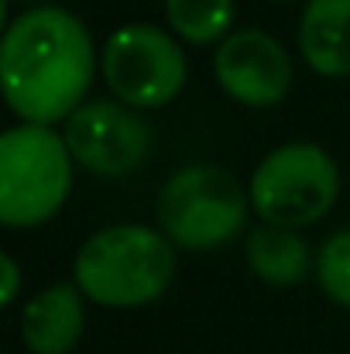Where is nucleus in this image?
I'll return each instance as SVG.
<instances>
[{
	"instance_id": "6",
	"label": "nucleus",
	"mask_w": 350,
	"mask_h": 354,
	"mask_svg": "<svg viewBox=\"0 0 350 354\" xmlns=\"http://www.w3.org/2000/svg\"><path fill=\"white\" fill-rule=\"evenodd\" d=\"M100 66L110 93L134 111H155L172 104L189 80L182 45L158 24L117 28L104 45Z\"/></svg>"
},
{
	"instance_id": "9",
	"label": "nucleus",
	"mask_w": 350,
	"mask_h": 354,
	"mask_svg": "<svg viewBox=\"0 0 350 354\" xmlns=\"http://www.w3.org/2000/svg\"><path fill=\"white\" fill-rule=\"evenodd\" d=\"M83 289L76 282H55L31 296L21 310V341L31 354H69L86 330Z\"/></svg>"
},
{
	"instance_id": "10",
	"label": "nucleus",
	"mask_w": 350,
	"mask_h": 354,
	"mask_svg": "<svg viewBox=\"0 0 350 354\" xmlns=\"http://www.w3.org/2000/svg\"><path fill=\"white\" fill-rule=\"evenodd\" d=\"M299 52L327 80L350 76V0H309L302 7Z\"/></svg>"
},
{
	"instance_id": "13",
	"label": "nucleus",
	"mask_w": 350,
	"mask_h": 354,
	"mask_svg": "<svg viewBox=\"0 0 350 354\" xmlns=\"http://www.w3.org/2000/svg\"><path fill=\"white\" fill-rule=\"evenodd\" d=\"M316 282L337 306L350 310V231H337L320 244Z\"/></svg>"
},
{
	"instance_id": "5",
	"label": "nucleus",
	"mask_w": 350,
	"mask_h": 354,
	"mask_svg": "<svg viewBox=\"0 0 350 354\" xmlns=\"http://www.w3.org/2000/svg\"><path fill=\"white\" fill-rule=\"evenodd\" d=\"M247 193L261 224L299 231L333 210L340 196V169L327 148L313 141H292L261 158Z\"/></svg>"
},
{
	"instance_id": "12",
	"label": "nucleus",
	"mask_w": 350,
	"mask_h": 354,
	"mask_svg": "<svg viewBox=\"0 0 350 354\" xmlns=\"http://www.w3.org/2000/svg\"><path fill=\"white\" fill-rule=\"evenodd\" d=\"M168 28L193 41V45H213L231 35L233 0H165Z\"/></svg>"
},
{
	"instance_id": "1",
	"label": "nucleus",
	"mask_w": 350,
	"mask_h": 354,
	"mask_svg": "<svg viewBox=\"0 0 350 354\" xmlns=\"http://www.w3.org/2000/svg\"><path fill=\"white\" fill-rule=\"evenodd\" d=\"M97 76V52L86 24L62 7H31L14 17L0 45V83L24 124L69 120Z\"/></svg>"
},
{
	"instance_id": "14",
	"label": "nucleus",
	"mask_w": 350,
	"mask_h": 354,
	"mask_svg": "<svg viewBox=\"0 0 350 354\" xmlns=\"http://www.w3.org/2000/svg\"><path fill=\"white\" fill-rule=\"evenodd\" d=\"M0 268H3V286H0V303L10 306L17 299V289H21V268L10 254H0Z\"/></svg>"
},
{
	"instance_id": "15",
	"label": "nucleus",
	"mask_w": 350,
	"mask_h": 354,
	"mask_svg": "<svg viewBox=\"0 0 350 354\" xmlns=\"http://www.w3.org/2000/svg\"><path fill=\"white\" fill-rule=\"evenodd\" d=\"M24 3H35V0H24Z\"/></svg>"
},
{
	"instance_id": "7",
	"label": "nucleus",
	"mask_w": 350,
	"mask_h": 354,
	"mask_svg": "<svg viewBox=\"0 0 350 354\" xmlns=\"http://www.w3.org/2000/svg\"><path fill=\"white\" fill-rule=\"evenodd\" d=\"M76 165H83L93 176L120 179L134 169H141L151 155L155 131L134 107L120 100H90L62 131Z\"/></svg>"
},
{
	"instance_id": "4",
	"label": "nucleus",
	"mask_w": 350,
	"mask_h": 354,
	"mask_svg": "<svg viewBox=\"0 0 350 354\" xmlns=\"http://www.w3.org/2000/svg\"><path fill=\"white\" fill-rule=\"evenodd\" d=\"M247 207L251 193L233 172L196 162L165 179L158 193V224L162 234L182 251H213L244 234Z\"/></svg>"
},
{
	"instance_id": "11",
	"label": "nucleus",
	"mask_w": 350,
	"mask_h": 354,
	"mask_svg": "<svg viewBox=\"0 0 350 354\" xmlns=\"http://www.w3.org/2000/svg\"><path fill=\"white\" fill-rule=\"evenodd\" d=\"M244 254H247V268L264 286H278V289L299 286L313 265L306 237L292 227H275V224L251 227L244 241Z\"/></svg>"
},
{
	"instance_id": "2",
	"label": "nucleus",
	"mask_w": 350,
	"mask_h": 354,
	"mask_svg": "<svg viewBox=\"0 0 350 354\" xmlns=\"http://www.w3.org/2000/svg\"><path fill=\"white\" fill-rule=\"evenodd\" d=\"M175 244L144 224H114L90 237L76 261L72 282L97 306L137 310L165 296L175 279Z\"/></svg>"
},
{
	"instance_id": "3",
	"label": "nucleus",
	"mask_w": 350,
	"mask_h": 354,
	"mask_svg": "<svg viewBox=\"0 0 350 354\" xmlns=\"http://www.w3.org/2000/svg\"><path fill=\"white\" fill-rule=\"evenodd\" d=\"M72 151L48 124H17L0 134V221L48 224L72 193Z\"/></svg>"
},
{
	"instance_id": "16",
	"label": "nucleus",
	"mask_w": 350,
	"mask_h": 354,
	"mask_svg": "<svg viewBox=\"0 0 350 354\" xmlns=\"http://www.w3.org/2000/svg\"><path fill=\"white\" fill-rule=\"evenodd\" d=\"M282 3H289V0H282Z\"/></svg>"
},
{
	"instance_id": "8",
	"label": "nucleus",
	"mask_w": 350,
	"mask_h": 354,
	"mask_svg": "<svg viewBox=\"0 0 350 354\" xmlns=\"http://www.w3.org/2000/svg\"><path fill=\"white\" fill-rule=\"evenodd\" d=\"M213 76L237 104L275 107L292 86V59L268 31L244 28L220 41L213 55Z\"/></svg>"
}]
</instances>
